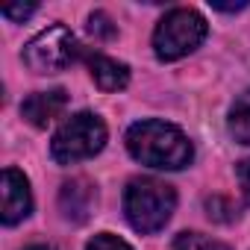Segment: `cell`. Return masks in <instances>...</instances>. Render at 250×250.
Instances as JSON below:
<instances>
[{
    "label": "cell",
    "mask_w": 250,
    "mask_h": 250,
    "mask_svg": "<svg viewBox=\"0 0 250 250\" xmlns=\"http://www.w3.org/2000/svg\"><path fill=\"white\" fill-rule=\"evenodd\" d=\"M127 150L147 168L180 171L191 162L194 147L188 136L165 121H139L127 130Z\"/></svg>",
    "instance_id": "obj_1"
},
{
    "label": "cell",
    "mask_w": 250,
    "mask_h": 250,
    "mask_svg": "<svg viewBox=\"0 0 250 250\" xmlns=\"http://www.w3.org/2000/svg\"><path fill=\"white\" fill-rule=\"evenodd\" d=\"M177 206V194L168 183L153 180V177H136L130 180L124 191V212L133 229L139 232H156L162 229Z\"/></svg>",
    "instance_id": "obj_2"
},
{
    "label": "cell",
    "mask_w": 250,
    "mask_h": 250,
    "mask_svg": "<svg viewBox=\"0 0 250 250\" xmlns=\"http://www.w3.org/2000/svg\"><path fill=\"white\" fill-rule=\"evenodd\" d=\"M103 145H106V124L91 112H80V115H71L56 130L50 142V156L59 165H74L100 153Z\"/></svg>",
    "instance_id": "obj_3"
},
{
    "label": "cell",
    "mask_w": 250,
    "mask_h": 250,
    "mask_svg": "<svg viewBox=\"0 0 250 250\" xmlns=\"http://www.w3.org/2000/svg\"><path fill=\"white\" fill-rule=\"evenodd\" d=\"M206 30L209 27L197 9H188V6L171 9L153 33V50L162 62H174V59L191 53L206 39Z\"/></svg>",
    "instance_id": "obj_4"
},
{
    "label": "cell",
    "mask_w": 250,
    "mask_h": 250,
    "mask_svg": "<svg viewBox=\"0 0 250 250\" xmlns=\"http://www.w3.org/2000/svg\"><path fill=\"white\" fill-rule=\"evenodd\" d=\"M77 53H80V47H77L74 33L62 24H53V27L42 30L24 47V62L36 74H53V71L68 68L77 59Z\"/></svg>",
    "instance_id": "obj_5"
},
{
    "label": "cell",
    "mask_w": 250,
    "mask_h": 250,
    "mask_svg": "<svg viewBox=\"0 0 250 250\" xmlns=\"http://www.w3.org/2000/svg\"><path fill=\"white\" fill-rule=\"evenodd\" d=\"M3 224L12 227L18 221H24L33 212V194H30V180L18 171V168H6L3 171Z\"/></svg>",
    "instance_id": "obj_6"
},
{
    "label": "cell",
    "mask_w": 250,
    "mask_h": 250,
    "mask_svg": "<svg viewBox=\"0 0 250 250\" xmlns=\"http://www.w3.org/2000/svg\"><path fill=\"white\" fill-rule=\"evenodd\" d=\"M68 106L65 88H50V91H36L21 103V115L33 124V127H47L53 118H59Z\"/></svg>",
    "instance_id": "obj_7"
},
{
    "label": "cell",
    "mask_w": 250,
    "mask_h": 250,
    "mask_svg": "<svg viewBox=\"0 0 250 250\" xmlns=\"http://www.w3.org/2000/svg\"><path fill=\"white\" fill-rule=\"evenodd\" d=\"M88 68H91L94 83L103 91H121L130 83V68L124 62H118V59L103 56V53H88Z\"/></svg>",
    "instance_id": "obj_8"
},
{
    "label": "cell",
    "mask_w": 250,
    "mask_h": 250,
    "mask_svg": "<svg viewBox=\"0 0 250 250\" xmlns=\"http://www.w3.org/2000/svg\"><path fill=\"white\" fill-rule=\"evenodd\" d=\"M59 206L65 212V218L71 221H85L88 212L94 209V188L85 180H71L62 186L59 191Z\"/></svg>",
    "instance_id": "obj_9"
},
{
    "label": "cell",
    "mask_w": 250,
    "mask_h": 250,
    "mask_svg": "<svg viewBox=\"0 0 250 250\" xmlns=\"http://www.w3.org/2000/svg\"><path fill=\"white\" fill-rule=\"evenodd\" d=\"M229 133L235 136V142L250 147V91L238 94V100L229 109Z\"/></svg>",
    "instance_id": "obj_10"
},
{
    "label": "cell",
    "mask_w": 250,
    "mask_h": 250,
    "mask_svg": "<svg viewBox=\"0 0 250 250\" xmlns=\"http://www.w3.org/2000/svg\"><path fill=\"white\" fill-rule=\"evenodd\" d=\"M174 250H229V247L200 232H180L174 238Z\"/></svg>",
    "instance_id": "obj_11"
},
{
    "label": "cell",
    "mask_w": 250,
    "mask_h": 250,
    "mask_svg": "<svg viewBox=\"0 0 250 250\" xmlns=\"http://www.w3.org/2000/svg\"><path fill=\"white\" fill-rule=\"evenodd\" d=\"M85 250H133L124 238H118V235H112V232H100V235H94L88 244H85Z\"/></svg>",
    "instance_id": "obj_12"
},
{
    "label": "cell",
    "mask_w": 250,
    "mask_h": 250,
    "mask_svg": "<svg viewBox=\"0 0 250 250\" xmlns=\"http://www.w3.org/2000/svg\"><path fill=\"white\" fill-rule=\"evenodd\" d=\"M88 33H91L94 39H112V36H115V27H112V21H109L106 12H94V15L88 18Z\"/></svg>",
    "instance_id": "obj_13"
},
{
    "label": "cell",
    "mask_w": 250,
    "mask_h": 250,
    "mask_svg": "<svg viewBox=\"0 0 250 250\" xmlns=\"http://www.w3.org/2000/svg\"><path fill=\"white\" fill-rule=\"evenodd\" d=\"M36 12V3H27V6H3V15L9 18V21H24V18H30Z\"/></svg>",
    "instance_id": "obj_14"
},
{
    "label": "cell",
    "mask_w": 250,
    "mask_h": 250,
    "mask_svg": "<svg viewBox=\"0 0 250 250\" xmlns=\"http://www.w3.org/2000/svg\"><path fill=\"white\" fill-rule=\"evenodd\" d=\"M235 174H238V183H241V191H244V197L250 200V159L238 162V165H235Z\"/></svg>",
    "instance_id": "obj_15"
},
{
    "label": "cell",
    "mask_w": 250,
    "mask_h": 250,
    "mask_svg": "<svg viewBox=\"0 0 250 250\" xmlns=\"http://www.w3.org/2000/svg\"><path fill=\"white\" fill-rule=\"evenodd\" d=\"M212 9H218V12H238V9H247V0H238V3H221V0H212Z\"/></svg>",
    "instance_id": "obj_16"
}]
</instances>
